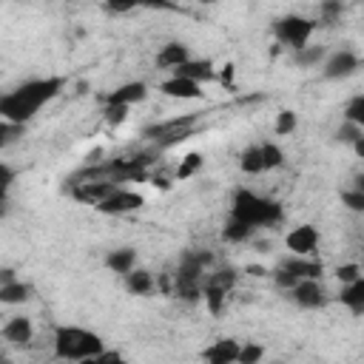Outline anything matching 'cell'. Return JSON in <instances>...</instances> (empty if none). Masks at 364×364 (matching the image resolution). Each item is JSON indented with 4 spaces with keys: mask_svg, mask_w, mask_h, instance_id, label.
I'll return each mask as SVG.
<instances>
[{
    "mask_svg": "<svg viewBox=\"0 0 364 364\" xmlns=\"http://www.w3.org/2000/svg\"><path fill=\"white\" fill-rule=\"evenodd\" d=\"M159 91L165 97H171V100H199L202 97V85L199 82H193L188 77H173V74L159 85Z\"/></svg>",
    "mask_w": 364,
    "mask_h": 364,
    "instance_id": "obj_14",
    "label": "cell"
},
{
    "mask_svg": "<svg viewBox=\"0 0 364 364\" xmlns=\"http://www.w3.org/2000/svg\"><path fill=\"white\" fill-rule=\"evenodd\" d=\"M23 131H26V125H20V122H9V119L0 117V151L9 148V145H14V142L23 136Z\"/></svg>",
    "mask_w": 364,
    "mask_h": 364,
    "instance_id": "obj_28",
    "label": "cell"
},
{
    "mask_svg": "<svg viewBox=\"0 0 364 364\" xmlns=\"http://www.w3.org/2000/svg\"><path fill=\"white\" fill-rule=\"evenodd\" d=\"M262 358H264V347H262V344H253V341L239 344V355H236L239 364H256V361H262Z\"/></svg>",
    "mask_w": 364,
    "mask_h": 364,
    "instance_id": "obj_31",
    "label": "cell"
},
{
    "mask_svg": "<svg viewBox=\"0 0 364 364\" xmlns=\"http://www.w3.org/2000/svg\"><path fill=\"white\" fill-rule=\"evenodd\" d=\"M338 299H341V304H344L353 316H361V313H364V276H358V279L341 284Z\"/></svg>",
    "mask_w": 364,
    "mask_h": 364,
    "instance_id": "obj_16",
    "label": "cell"
},
{
    "mask_svg": "<svg viewBox=\"0 0 364 364\" xmlns=\"http://www.w3.org/2000/svg\"><path fill=\"white\" fill-rule=\"evenodd\" d=\"M14 279H17L14 267H0V284H6V282H14Z\"/></svg>",
    "mask_w": 364,
    "mask_h": 364,
    "instance_id": "obj_43",
    "label": "cell"
},
{
    "mask_svg": "<svg viewBox=\"0 0 364 364\" xmlns=\"http://www.w3.org/2000/svg\"><path fill=\"white\" fill-rule=\"evenodd\" d=\"M139 3H145V0H105V9L122 14V11H131V9L139 6Z\"/></svg>",
    "mask_w": 364,
    "mask_h": 364,
    "instance_id": "obj_40",
    "label": "cell"
},
{
    "mask_svg": "<svg viewBox=\"0 0 364 364\" xmlns=\"http://www.w3.org/2000/svg\"><path fill=\"white\" fill-rule=\"evenodd\" d=\"M361 134H364V125H355V122H347V119H344L341 128L336 131V139H338L341 145H353Z\"/></svg>",
    "mask_w": 364,
    "mask_h": 364,
    "instance_id": "obj_33",
    "label": "cell"
},
{
    "mask_svg": "<svg viewBox=\"0 0 364 364\" xmlns=\"http://www.w3.org/2000/svg\"><path fill=\"white\" fill-rule=\"evenodd\" d=\"M358 276H361V264H355V262L336 267V279H338L341 284H347V282H353V279H358Z\"/></svg>",
    "mask_w": 364,
    "mask_h": 364,
    "instance_id": "obj_39",
    "label": "cell"
},
{
    "mask_svg": "<svg viewBox=\"0 0 364 364\" xmlns=\"http://www.w3.org/2000/svg\"><path fill=\"white\" fill-rule=\"evenodd\" d=\"M171 74H173V77H188V80H193V82H199V85L216 80L213 63H210V60H193V57H188L185 63H179L176 68H171Z\"/></svg>",
    "mask_w": 364,
    "mask_h": 364,
    "instance_id": "obj_13",
    "label": "cell"
},
{
    "mask_svg": "<svg viewBox=\"0 0 364 364\" xmlns=\"http://www.w3.org/2000/svg\"><path fill=\"white\" fill-rule=\"evenodd\" d=\"M3 341L11 344V347H26L31 338H34V327H31V318L28 316H11L3 330H0Z\"/></svg>",
    "mask_w": 364,
    "mask_h": 364,
    "instance_id": "obj_12",
    "label": "cell"
},
{
    "mask_svg": "<svg viewBox=\"0 0 364 364\" xmlns=\"http://www.w3.org/2000/svg\"><path fill=\"white\" fill-rule=\"evenodd\" d=\"M105 361H122V355H119L117 350H105V347H102V350L91 358V364H105Z\"/></svg>",
    "mask_w": 364,
    "mask_h": 364,
    "instance_id": "obj_42",
    "label": "cell"
},
{
    "mask_svg": "<svg viewBox=\"0 0 364 364\" xmlns=\"http://www.w3.org/2000/svg\"><path fill=\"white\" fill-rule=\"evenodd\" d=\"M145 205V199H142V193H136V191H128V188H122V185H117L105 199H100L94 208L100 210V213H108V216H122V213H131V210H139Z\"/></svg>",
    "mask_w": 364,
    "mask_h": 364,
    "instance_id": "obj_6",
    "label": "cell"
},
{
    "mask_svg": "<svg viewBox=\"0 0 364 364\" xmlns=\"http://www.w3.org/2000/svg\"><path fill=\"white\" fill-rule=\"evenodd\" d=\"M102 347H105L102 336L91 330H82L74 324L54 327V355L63 361H91Z\"/></svg>",
    "mask_w": 364,
    "mask_h": 364,
    "instance_id": "obj_3",
    "label": "cell"
},
{
    "mask_svg": "<svg viewBox=\"0 0 364 364\" xmlns=\"http://www.w3.org/2000/svg\"><path fill=\"white\" fill-rule=\"evenodd\" d=\"M239 355V341L236 338H216L210 347L202 350V358L208 364H233Z\"/></svg>",
    "mask_w": 364,
    "mask_h": 364,
    "instance_id": "obj_15",
    "label": "cell"
},
{
    "mask_svg": "<svg viewBox=\"0 0 364 364\" xmlns=\"http://www.w3.org/2000/svg\"><path fill=\"white\" fill-rule=\"evenodd\" d=\"M119 182L117 179H108V176H102V179H71V196L77 199V202H82V205H97L100 199H105L114 188H117Z\"/></svg>",
    "mask_w": 364,
    "mask_h": 364,
    "instance_id": "obj_7",
    "label": "cell"
},
{
    "mask_svg": "<svg viewBox=\"0 0 364 364\" xmlns=\"http://www.w3.org/2000/svg\"><path fill=\"white\" fill-rule=\"evenodd\" d=\"M233 74H236V65H233V63H225V65L216 71V80H219L222 85H233Z\"/></svg>",
    "mask_w": 364,
    "mask_h": 364,
    "instance_id": "obj_41",
    "label": "cell"
},
{
    "mask_svg": "<svg viewBox=\"0 0 364 364\" xmlns=\"http://www.w3.org/2000/svg\"><path fill=\"white\" fill-rule=\"evenodd\" d=\"M273 282H276V287H279V290H284V293H287V290H290V287L299 282V276H293L290 270H284V267L279 264V267L273 270Z\"/></svg>",
    "mask_w": 364,
    "mask_h": 364,
    "instance_id": "obj_38",
    "label": "cell"
},
{
    "mask_svg": "<svg viewBox=\"0 0 364 364\" xmlns=\"http://www.w3.org/2000/svg\"><path fill=\"white\" fill-rule=\"evenodd\" d=\"M236 279H239V273H236L233 267H222V270H213V273L202 276V282H208V284H216V287H222V290H228V293L233 290Z\"/></svg>",
    "mask_w": 364,
    "mask_h": 364,
    "instance_id": "obj_26",
    "label": "cell"
},
{
    "mask_svg": "<svg viewBox=\"0 0 364 364\" xmlns=\"http://www.w3.org/2000/svg\"><path fill=\"white\" fill-rule=\"evenodd\" d=\"M247 273H250V276H264L267 270H264V267H259V264H250V267H247Z\"/></svg>",
    "mask_w": 364,
    "mask_h": 364,
    "instance_id": "obj_45",
    "label": "cell"
},
{
    "mask_svg": "<svg viewBox=\"0 0 364 364\" xmlns=\"http://www.w3.org/2000/svg\"><path fill=\"white\" fill-rule=\"evenodd\" d=\"M341 205L350 208L353 213H361V210H364V191H358V188L341 191Z\"/></svg>",
    "mask_w": 364,
    "mask_h": 364,
    "instance_id": "obj_36",
    "label": "cell"
},
{
    "mask_svg": "<svg viewBox=\"0 0 364 364\" xmlns=\"http://www.w3.org/2000/svg\"><path fill=\"white\" fill-rule=\"evenodd\" d=\"M296 125H299V117H296V111H279V117H276V134L279 136H287V134H293L296 131Z\"/></svg>",
    "mask_w": 364,
    "mask_h": 364,
    "instance_id": "obj_32",
    "label": "cell"
},
{
    "mask_svg": "<svg viewBox=\"0 0 364 364\" xmlns=\"http://www.w3.org/2000/svg\"><path fill=\"white\" fill-rule=\"evenodd\" d=\"M105 267L114 270V273H128L131 267H136V250L134 247H117V250H108L105 256Z\"/></svg>",
    "mask_w": 364,
    "mask_h": 364,
    "instance_id": "obj_21",
    "label": "cell"
},
{
    "mask_svg": "<svg viewBox=\"0 0 364 364\" xmlns=\"http://www.w3.org/2000/svg\"><path fill=\"white\" fill-rule=\"evenodd\" d=\"M282 267L284 270H290L293 276H299V279H321V262H316V259H304V256H290V259H284L282 262Z\"/></svg>",
    "mask_w": 364,
    "mask_h": 364,
    "instance_id": "obj_18",
    "label": "cell"
},
{
    "mask_svg": "<svg viewBox=\"0 0 364 364\" xmlns=\"http://www.w3.org/2000/svg\"><path fill=\"white\" fill-rule=\"evenodd\" d=\"M65 77H37V80H28L17 88H11L9 94H0V117L9 119V122H31L37 117V111L43 105H48L51 100H57L65 88Z\"/></svg>",
    "mask_w": 364,
    "mask_h": 364,
    "instance_id": "obj_1",
    "label": "cell"
},
{
    "mask_svg": "<svg viewBox=\"0 0 364 364\" xmlns=\"http://www.w3.org/2000/svg\"><path fill=\"white\" fill-rule=\"evenodd\" d=\"M239 168L250 176L256 173H264V162H262V148L259 145H247L242 154H239Z\"/></svg>",
    "mask_w": 364,
    "mask_h": 364,
    "instance_id": "obj_24",
    "label": "cell"
},
{
    "mask_svg": "<svg viewBox=\"0 0 364 364\" xmlns=\"http://www.w3.org/2000/svg\"><path fill=\"white\" fill-rule=\"evenodd\" d=\"M284 245L296 256H310L318 247V230H316V225H299V228H293L284 236Z\"/></svg>",
    "mask_w": 364,
    "mask_h": 364,
    "instance_id": "obj_10",
    "label": "cell"
},
{
    "mask_svg": "<svg viewBox=\"0 0 364 364\" xmlns=\"http://www.w3.org/2000/svg\"><path fill=\"white\" fill-rule=\"evenodd\" d=\"M188 57H191V48H188L185 43H179V40H171V43H165V46L159 48L156 65H159V68H176V65L185 63Z\"/></svg>",
    "mask_w": 364,
    "mask_h": 364,
    "instance_id": "obj_17",
    "label": "cell"
},
{
    "mask_svg": "<svg viewBox=\"0 0 364 364\" xmlns=\"http://www.w3.org/2000/svg\"><path fill=\"white\" fill-rule=\"evenodd\" d=\"M14 179H17V171H14L11 165L0 162V205H6V199H9V191H11Z\"/></svg>",
    "mask_w": 364,
    "mask_h": 364,
    "instance_id": "obj_34",
    "label": "cell"
},
{
    "mask_svg": "<svg viewBox=\"0 0 364 364\" xmlns=\"http://www.w3.org/2000/svg\"><path fill=\"white\" fill-rule=\"evenodd\" d=\"M341 0H321L318 3V20H321V26H333V23H338L341 20Z\"/></svg>",
    "mask_w": 364,
    "mask_h": 364,
    "instance_id": "obj_29",
    "label": "cell"
},
{
    "mask_svg": "<svg viewBox=\"0 0 364 364\" xmlns=\"http://www.w3.org/2000/svg\"><path fill=\"white\" fill-rule=\"evenodd\" d=\"M128 108L131 105H105V122L108 125H122L128 119Z\"/></svg>",
    "mask_w": 364,
    "mask_h": 364,
    "instance_id": "obj_37",
    "label": "cell"
},
{
    "mask_svg": "<svg viewBox=\"0 0 364 364\" xmlns=\"http://www.w3.org/2000/svg\"><path fill=\"white\" fill-rule=\"evenodd\" d=\"M316 20L310 17H301V14H284L279 20H273V37L282 43V46H290L293 51L307 46L313 31H316Z\"/></svg>",
    "mask_w": 364,
    "mask_h": 364,
    "instance_id": "obj_4",
    "label": "cell"
},
{
    "mask_svg": "<svg viewBox=\"0 0 364 364\" xmlns=\"http://www.w3.org/2000/svg\"><path fill=\"white\" fill-rule=\"evenodd\" d=\"M253 230H256V228H250L247 222L230 216V219L225 222V228H222V239L230 242V245H239V242H247V239L253 236Z\"/></svg>",
    "mask_w": 364,
    "mask_h": 364,
    "instance_id": "obj_23",
    "label": "cell"
},
{
    "mask_svg": "<svg viewBox=\"0 0 364 364\" xmlns=\"http://www.w3.org/2000/svg\"><path fill=\"white\" fill-rule=\"evenodd\" d=\"M196 122V114H185V117H173V119H165V122H156V125H148L142 128V136L148 139H156L159 148H171L182 139L191 136V128Z\"/></svg>",
    "mask_w": 364,
    "mask_h": 364,
    "instance_id": "obj_5",
    "label": "cell"
},
{
    "mask_svg": "<svg viewBox=\"0 0 364 364\" xmlns=\"http://www.w3.org/2000/svg\"><path fill=\"white\" fill-rule=\"evenodd\" d=\"M358 68H361L358 54H353L350 48H341V51L324 57V63H321V77H324V80H347V77H353Z\"/></svg>",
    "mask_w": 364,
    "mask_h": 364,
    "instance_id": "obj_9",
    "label": "cell"
},
{
    "mask_svg": "<svg viewBox=\"0 0 364 364\" xmlns=\"http://www.w3.org/2000/svg\"><path fill=\"white\" fill-rule=\"evenodd\" d=\"M196 3H216V0H196Z\"/></svg>",
    "mask_w": 364,
    "mask_h": 364,
    "instance_id": "obj_46",
    "label": "cell"
},
{
    "mask_svg": "<svg viewBox=\"0 0 364 364\" xmlns=\"http://www.w3.org/2000/svg\"><path fill=\"white\" fill-rule=\"evenodd\" d=\"M202 299H205V307H208L213 316H219V313H222V307H225V301H228V290H222V287H216V284L202 282Z\"/></svg>",
    "mask_w": 364,
    "mask_h": 364,
    "instance_id": "obj_25",
    "label": "cell"
},
{
    "mask_svg": "<svg viewBox=\"0 0 364 364\" xmlns=\"http://www.w3.org/2000/svg\"><path fill=\"white\" fill-rule=\"evenodd\" d=\"M262 162H264V171H273V168H282L284 165V151L282 145L276 142H262Z\"/></svg>",
    "mask_w": 364,
    "mask_h": 364,
    "instance_id": "obj_27",
    "label": "cell"
},
{
    "mask_svg": "<svg viewBox=\"0 0 364 364\" xmlns=\"http://www.w3.org/2000/svg\"><path fill=\"white\" fill-rule=\"evenodd\" d=\"M154 287H156V282H154L151 270H145V267H131V270L125 273V290H128L131 296H148Z\"/></svg>",
    "mask_w": 364,
    "mask_h": 364,
    "instance_id": "obj_19",
    "label": "cell"
},
{
    "mask_svg": "<svg viewBox=\"0 0 364 364\" xmlns=\"http://www.w3.org/2000/svg\"><path fill=\"white\" fill-rule=\"evenodd\" d=\"M142 100H148V85L142 80L122 82L119 88L102 94V102L105 105H134V102H142Z\"/></svg>",
    "mask_w": 364,
    "mask_h": 364,
    "instance_id": "obj_11",
    "label": "cell"
},
{
    "mask_svg": "<svg viewBox=\"0 0 364 364\" xmlns=\"http://www.w3.org/2000/svg\"><path fill=\"white\" fill-rule=\"evenodd\" d=\"M230 216L247 222L250 228H267V225H279L284 219V208L276 199L253 193L250 188H236L233 202H230Z\"/></svg>",
    "mask_w": 364,
    "mask_h": 364,
    "instance_id": "obj_2",
    "label": "cell"
},
{
    "mask_svg": "<svg viewBox=\"0 0 364 364\" xmlns=\"http://www.w3.org/2000/svg\"><path fill=\"white\" fill-rule=\"evenodd\" d=\"M324 57H327V48H324V46H310V43L293 51V60H296V65H301V68H316V65L324 63Z\"/></svg>",
    "mask_w": 364,
    "mask_h": 364,
    "instance_id": "obj_22",
    "label": "cell"
},
{
    "mask_svg": "<svg viewBox=\"0 0 364 364\" xmlns=\"http://www.w3.org/2000/svg\"><path fill=\"white\" fill-rule=\"evenodd\" d=\"M287 293L304 310H321L327 304V290H324V284L318 279H299Z\"/></svg>",
    "mask_w": 364,
    "mask_h": 364,
    "instance_id": "obj_8",
    "label": "cell"
},
{
    "mask_svg": "<svg viewBox=\"0 0 364 364\" xmlns=\"http://www.w3.org/2000/svg\"><path fill=\"white\" fill-rule=\"evenodd\" d=\"M353 151H355V156H364V134H361V136L353 142Z\"/></svg>",
    "mask_w": 364,
    "mask_h": 364,
    "instance_id": "obj_44",
    "label": "cell"
},
{
    "mask_svg": "<svg viewBox=\"0 0 364 364\" xmlns=\"http://www.w3.org/2000/svg\"><path fill=\"white\" fill-rule=\"evenodd\" d=\"M199 168H202V156H199V154H188V156L179 162V168H176V179H188V176H193Z\"/></svg>",
    "mask_w": 364,
    "mask_h": 364,
    "instance_id": "obj_35",
    "label": "cell"
},
{
    "mask_svg": "<svg viewBox=\"0 0 364 364\" xmlns=\"http://www.w3.org/2000/svg\"><path fill=\"white\" fill-rule=\"evenodd\" d=\"M31 296H34V287H31L28 282L14 279V282L0 284V304H23V301H28Z\"/></svg>",
    "mask_w": 364,
    "mask_h": 364,
    "instance_id": "obj_20",
    "label": "cell"
},
{
    "mask_svg": "<svg viewBox=\"0 0 364 364\" xmlns=\"http://www.w3.org/2000/svg\"><path fill=\"white\" fill-rule=\"evenodd\" d=\"M344 119L355 122V125H364V94L350 97V102L344 105Z\"/></svg>",
    "mask_w": 364,
    "mask_h": 364,
    "instance_id": "obj_30",
    "label": "cell"
}]
</instances>
